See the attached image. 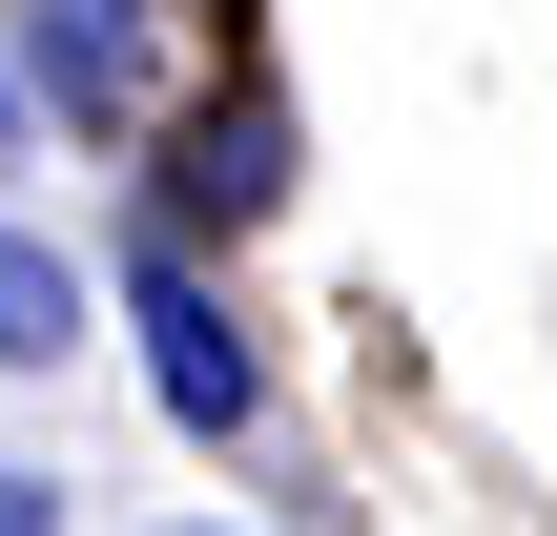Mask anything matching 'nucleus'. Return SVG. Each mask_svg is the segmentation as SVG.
Returning a JSON list of instances; mask_svg holds the SVG:
<instances>
[{"label":"nucleus","instance_id":"f03ea898","mask_svg":"<svg viewBox=\"0 0 557 536\" xmlns=\"http://www.w3.org/2000/svg\"><path fill=\"white\" fill-rule=\"evenodd\" d=\"M269 186H289V103H269V83H227V103H186V145H165V227H207V207L248 227Z\"/></svg>","mask_w":557,"mask_h":536},{"label":"nucleus","instance_id":"423d86ee","mask_svg":"<svg viewBox=\"0 0 557 536\" xmlns=\"http://www.w3.org/2000/svg\"><path fill=\"white\" fill-rule=\"evenodd\" d=\"M0 165H21V83H0Z\"/></svg>","mask_w":557,"mask_h":536},{"label":"nucleus","instance_id":"0eeeda50","mask_svg":"<svg viewBox=\"0 0 557 536\" xmlns=\"http://www.w3.org/2000/svg\"><path fill=\"white\" fill-rule=\"evenodd\" d=\"M165 536H248V516H165Z\"/></svg>","mask_w":557,"mask_h":536},{"label":"nucleus","instance_id":"7ed1b4c3","mask_svg":"<svg viewBox=\"0 0 557 536\" xmlns=\"http://www.w3.org/2000/svg\"><path fill=\"white\" fill-rule=\"evenodd\" d=\"M21 62L62 124H145V0H21Z\"/></svg>","mask_w":557,"mask_h":536},{"label":"nucleus","instance_id":"20e7f679","mask_svg":"<svg viewBox=\"0 0 557 536\" xmlns=\"http://www.w3.org/2000/svg\"><path fill=\"white\" fill-rule=\"evenodd\" d=\"M62 351H83V269L41 227H0V372H62Z\"/></svg>","mask_w":557,"mask_h":536},{"label":"nucleus","instance_id":"39448f33","mask_svg":"<svg viewBox=\"0 0 557 536\" xmlns=\"http://www.w3.org/2000/svg\"><path fill=\"white\" fill-rule=\"evenodd\" d=\"M0 536H62V475L41 454H0Z\"/></svg>","mask_w":557,"mask_h":536},{"label":"nucleus","instance_id":"f257e3e1","mask_svg":"<svg viewBox=\"0 0 557 536\" xmlns=\"http://www.w3.org/2000/svg\"><path fill=\"white\" fill-rule=\"evenodd\" d=\"M124 310H145V372H165V413H186V434H248V413H269V351L227 331V289H207V248H186L165 207L124 227Z\"/></svg>","mask_w":557,"mask_h":536}]
</instances>
